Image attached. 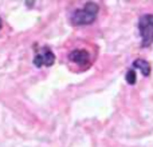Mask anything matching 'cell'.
I'll use <instances>...</instances> for the list:
<instances>
[{
	"label": "cell",
	"mask_w": 153,
	"mask_h": 147,
	"mask_svg": "<svg viewBox=\"0 0 153 147\" xmlns=\"http://www.w3.org/2000/svg\"><path fill=\"white\" fill-rule=\"evenodd\" d=\"M100 7L95 3H86L82 10H76L71 18L73 24L75 26H86V24H91L95 20L98 15Z\"/></svg>",
	"instance_id": "obj_1"
},
{
	"label": "cell",
	"mask_w": 153,
	"mask_h": 147,
	"mask_svg": "<svg viewBox=\"0 0 153 147\" xmlns=\"http://www.w3.org/2000/svg\"><path fill=\"white\" fill-rule=\"evenodd\" d=\"M140 34L143 37V47H148L153 43V15H145L140 19Z\"/></svg>",
	"instance_id": "obj_2"
},
{
	"label": "cell",
	"mask_w": 153,
	"mask_h": 147,
	"mask_svg": "<svg viewBox=\"0 0 153 147\" xmlns=\"http://www.w3.org/2000/svg\"><path fill=\"white\" fill-rule=\"evenodd\" d=\"M54 63H55V55L47 47H43L34 58V64L36 67H50Z\"/></svg>",
	"instance_id": "obj_3"
},
{
	"label": "cell",
	"mask_w": 153,
	"mask_h": 147,
	"mask_svg": "<svg viewBox=\"0 0 153 147\" xmlns=\"http://www.w3.org/2000/svg\"><path fill=\"white\" fill-rule=\"evenodd\" d=\"M69 59L76 64H86L89 62V52L85 50H74L69 55Z\"/></svg>",
	"instance_id": "obj_4"
},
{
	"label": "cell",
	"mask_w": 153,
	"mask_h": 147,
	"mask_svg": "<svg viewBox=\"0 0 153 147\" xmlns=\"http://www.w3.org/2000/svg\"><path fill=\"white\" fill-rule=\"evenodd\" d=\"M133 67L140 70L144 76H149V74H151V66L148 64V62L143 60V59H137L133 62Z\"/></svg>",
	"instance_id": "obj_5"
},
{
	"label": "cell",
	"mask_w": 153,
	"mask_h": 147,
	"mask_svg": "<svg viewBox=\"0 0 153 147\" xmlns=\"http://www.w3.org/2000/svg\"><path fill=\"white\" fill-rule=\"evenodd\" d=\"M136 80H137V76H136V71L134 70H129L126 72V82L129 84H134Z\"/></svg>",
	"instance_id": "obj_6"
},
{
	"label": "cell",
	"mask_w": 153,
	"mask_h": 147,
	"mask_svg": "<svg viewBox=\"0 0 153 147\" xmlns=\"http://www.w3.org/2000/svg\"><path fill=\"white\" fill-rule=\"evenodd\" d=\"M0 28H1V19H0Z\"/></svg>",
	"instance_id": "obj_7"
}]
</instances>
